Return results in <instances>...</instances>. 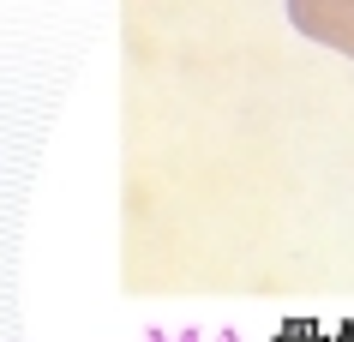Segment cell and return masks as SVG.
I'll return each instance as SVG.
<instances>
[{"label": "cell", "instance_id": "obj_1", "mask_svg": "<svg viewBox=\"0 0 354 342\" xmlns=\"http://www.w3.org/2000/svg\"><path fill=\"white\" fill-rule=\"evenodd\" d=\"M306 30H318V37H330V42H342V48H354V12H306L300 6L295 12Z\"/></svg>", "mask_w": 354, "mask_h": 342}]
</instances>
